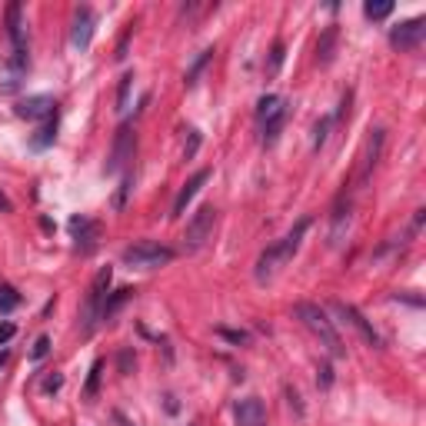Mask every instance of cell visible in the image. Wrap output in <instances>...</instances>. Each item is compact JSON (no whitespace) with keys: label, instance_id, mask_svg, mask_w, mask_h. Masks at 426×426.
Here are the masks:
<instances>
[{"label":"cell","instance_id":"6da1fadb","mask_svg":"<svg viewBox=\"0 0 426 426\" xmlns=\"http://www.w3.org/2000/svg\"><path fill=\"white\" fill-rule=\"evenodd\" d=\"M310 217H303V220L283 237V240H277L273 246H267L263 253H260L257 260V283H267V280H273V273H277L283 263H290L293 260V253L300 250V243H303V237H307V230H310Z\"/></svg>","mask_w":426,"mask_h":426},{"label":"cell","instance_id":"7a4b0ae2","mask_svg":"<svg viewBox=\"0 0 426 426\" xmlns=\"http://www.w3.org/2000/svg\"><path fill=\"white\" fill-rule=\"evenodd\" d=\"M293 313H297V320L310 330V333L327 347V353L333 356V360H340V356H347V350H343V340H340V333H336V327H333V320L323 313L316 303H297L293 307Z\"/></svg>","mask_w":426,"mask_h":426},{"label":"cell","instance_id":"3957f363","mask_svg":"<svg viewBox=\"0 0 426 426\" xmlns=\"http://www.w3.org/2000/svg\"><path fill=\"white\" fill-rule=\"evenodd\" d=\"M173 257H177V253H173L170 246L153 243V240H140L124 250V263H127L130 270H160V267L173 263Z\"/></svg>","mask_w":426,"mask_h":426},{"label":"cell","instance_id":"277c9868","mask_svg":"<svg viewBox=\"0 0 426 426\" xmlns=\"http://www.w3.org/2000/svg\"><path fill=\"white\" fill-rule=\"evenodd\" d=\"M113 280V270L110 267H104L90 283V293H87V303H84V310H80V333L90 336L93 327H97V320H100V307H104V293H107V287H110Z\"/></svg>","mask_w":426,"mask_h":426},{"label":"cell","instance_id":"5b68a950","mask_svg":"<svg viewBox=\"0 0 426 426\" xmlns=\"http://www.w3.org/2000/svg\"><path fill=\"white\" fill-rule=\"evenodd\" d=\"M213 226H217V210L213 206H200L193 213V220L186 223V233H184V246L190 253H197L210 237H213Z\"/></svg>","mask_w":426,"mask_h":426},{"label":"cell","instance_id":"8992f818","mask_svg":"<svg viewBox=\"0 0 426 426\" xmlns=\"http://www.w3.org/2000/svg\"><path fill=\"white\" fill-rule=\"evenodd\" d=\"M133 147H137V133H133V124H124L113 137V150H110V164H107V173H117L124 170L133 160Z\"/></svg>","mask_w":426,"mask_h":426},{"label":"cell","instance_id":"52a82bcc","mask_svg":"<svg viewBox=\"0 0 426 426\" xmlns=\"http://www.w3.org/2000/svg\"><path fill=\"white\" fill-rule=\"evenodd\" d=\"M423 34H426V20L413 17V20H407V23H400V27H393L389 43H393L396 50H416V47L423 43Z\"/></svg>","mask_w":426,"mask_h":426},{"label":"cell","instance_id":"ba28073f","mask_svg":"<svg viewBox=\"0 0 426 426\" xmlns=\"http://www.w3.org/2000/svg\"><path fill=\"white\" fill-rule=\"evenodd\" d=\"M233 416H237V426H267V407L260 396H243L233 407Z\"/></svg>","mask_w":426,"mask_h":426},{"label":"cell","instance_id":"9c48e42d","mask_svg":"<svg viewBox=\"0 0 426 426\" xmlns=\"http://www.w3.org/2000/svg\"><path fill=\"white\" fill-rule=\"evenodd\" d=\"M70 230H74V246L77 253H90L97 240H100V223L97 220H87V217H74L70 220Z\"/></svg>","mask_w":426,"mask_h":426},{"label":"cell","instance_id":"30bf717a","mask_svg":"<svg viewBox=\"0 0 426 426\" xmlns=\"http://www.w3.org/2000/svg\"><path fill=\"white\" fill-rule=\"evenodd\" d=\"M54 97H47V93H37V97H27V100H20L17 104V117L23 120H50L54 117Z\"/></svg>","mask_w":426,"mask_h":426},{"label":"cell","instance_id":"8fae6325","mask_svg":"<svg viewBox=\"0 0 426 426\" xmlns=\"http://www.w3.org/2000/svg\"><path fill=\"white\" fill-rule=\"evenodd\" d=\"M93 37V14L90 7H77L74 10V27H70V43L77 50H87Z\"/></svg>","mask_w":426,"mask_h":426},{"label":"cell","instance_id":"7c38bea8","mask_svg":"<svg viewBox=\"0 0 426 426\" xmlns=\"http://www.w3.org/2000/svg\"><path fill=\"white\" fill-rule=\"evenodd\" d=\"M383 140H387V130H383V127H373V130H370V137H367L363 170H360V180H363V184L370 180V173L376 170V164H380V153H383Z\"/></svg>","mask_w":426,"mask_h":426},{"label":"cell","instance_id":"4fadbf2b","mask_svg":"<svg viewBox=\"0 0 426 426\" xmlns=\"http://www.w3.org/2000/svg\"><path fill=\"white\" fill-rule=\"evenodd\" d=\"M333 310H336L340 316H343V320H347L350 327H356V330L363 333V340H367L370 347H380V333H376V330H373L370 323H367V316L360 313V310H356L353 303H333Z\"/></svg>","mask_w":426,"mask_h":426},{"label":"cell","instance_id":"5bb4252c","mask_svg":"<svg viewBox=\"0 0 426 426\" xmlns=\"http://www.w3.org/2000/svg\"><path fill=\"white\" fill-rule=\"evenodd\" d=\"M206 180H210V170H197V173H193V177H190V180L184 184V190L177 193V200H173V213H170V217H184L186 204L197 197V190H200Z\"/></svg>","mask_w":426,"mask_h":426},{"label":"cell","instance_id":"9a60e30c","mask_svg":"<svg viewBox=\"0 0 426 426\" xmlns=\"http://www.w3.org/2000/svg\"><path fill=\"white\" fill-rule=\"evenodd\" d=\"M336 40H340V27H327L320 40H316V64L320 67H330L336 57Z\"/></svg>","mask_w":426,"mask_h":426},{"label":"cell","instance_id":"2e32d148","mask_svg":"<svg viewBox=\"0 0 426 426\" xmlns=\"http://www.w3.org/2000/svg\"><path fill=\"white\" fill-rule=\"evenodd\" d=\"M287 110V104H283V97H277V93H267V97H260L257 100V117L260 120H270L273 113Z\"/></svg>","mask_w":426,"mask_h":426},{"label":"cell","instance_id":"e0dca14e","mask_svg":"<svg viewBox=\"0 0 426 426\" xmlns=\"http://www.w3.org/2000/svg\"><path fill=\"white\" fill-rule=\"evenodd\" d=\"M54 137H57V117H50V120H43V127H40L37 133H34L30 147H34V150L50 147V144H54Z\"/></svg>","mask_w":426,"mask_h":426},{"label":"cell","instance_id":"ac0fdd59","mask_svg":"<svg viewBox=\"0 0 426 426\" xmlns=\"http://www.w3.org/2000/svg\"><path fill=\"white\" fill-rule=\"evenodd\" d=\"M283 124H287V110H280V113H273L270 120H263V144H267V147H270V144H277Z\"/></svg>","mask_w":426,"mask_h":426},{"label":"cell","instance_id":"d6986e66","mask_svg":"<svg viewBox=\"0 0 426 426\" xmlns=\"http://www.w3.org/2000/svg\"><path fill=\"white\" fill-rule=\"evenodd\" d=\"M130 297H133V290H130V287L117 290V293H113V297L107 300L104 307H100V320H113V313H117V310H120V307H124V303H127Z\"/></svg>","mask_w":426,"mask_h":426},{"label":"cell","instance_id":"ffe728a7","mask_svg":"<svg viewBox=\"0 0 426 426\" xmlns=\"http://www.w3.org/2000/svg\"><path fill=\"white\" fill-rule=\"evenodd\" d=\"M20 307V293L10 283H0V313H14Z\"/></svg>","mask_w":426,"mask_h":426},{"label":"cell","instance_id":"44dd1931","mask_svg":"<svg viewBox=\"0 0 426 426\" xmlns=\"http://www.w3.org/2000/svg\"><path fill=\"white\" fill-rule=\"evenodd\" d=\"M100 373H104V363H100V360H93L90 373H87V383H84V396H87V400H93V396H97V389H100Z\"/></svg>","mask_w":426,"mask_h":426},{"label":"cell","instance_id":"7402d4cb","mask_svg":"<svg viewBox=\"0 0 426 426\" xmlns=\"http://www.w3.org/2000/svg\"><path fill=\"white\" fill-rule=\"evenodd\" d=\"M210 60H213V47H210V50H204V54L197 57V64L186 70V87H193V84H197V77L204 74V67L210 64Z\"/></svg>","mask_w":426,"mask_h":426},{"label":"cell","instance_id":"603a6c76","mask_svg":"<svg viewBox=\"0 0 426 426\" xmlns=\"http://www.w3.org/2000/svg\"><path fill=\"white\" fill-rule=\"evenodd\" d=\"M130 87H133V74H124L120 77V87H117V110H127Z\"/></svg>","mask_w":426,"mask_h":426},{"label":"cell","instance_id":"cb8c5ba5","mask_svg":"<svg viewBox=\"0 0 426 426\" xmlns=\"http://www.w3.org/2000/svg\"><path fill=\"white\" fill-rule=\"evenodd\" d=\"M363 14H367V17L370 20H383V17H389V14H393V3H389V0H383V3H367V7H363Z\"/></svg>","mask_w":426,"mask_h":426},{"label":"cell","instance_id":"d4e9b609","mask_svg":"<svg viewBox=\"0 0 426 426\" xmlns=\"http://www.w3.org/2000/svg\"><path fill=\"white\" fill-rule=\"evenodd\" d=\"M47 353H50V336L43 333V336H37V340H34V347H30V360H34V363H40Z\"/></svg>","mask_w":426,"mask_h":426},{"label":"cell","instance_id":"484cf974","mask_svg":"<svg viewBox=\"0 0 426 426\" xmlns=\"http://www.w3.org/2000/svg\"><path fill=\"white\" fill-rule=\"evenodd\" d=\"M330 124H333L330 117H323V120L316 124V130H313V150H320L323 144H327V137H330Z\"/></svg>","mask_w":426,"mask_h":426},{"label":"cell","instance_id":"4316f807","mask_svg":"<svg viewBox=\"0 0 426 426\" xmlns=\"http://www.w3.org/2000/svg\"><path fill=\"white\" fill-rule=\"evenodd\" d=\"M316 383H320V389L333 387V367H330V363H320V370H316Z\"/></svg>","mask_w":426,"mask_h":426},{"label":"cell","instance_id":"83f0119b","mask_svg":"<svg viewBox=\"0 0 426 426\" xmlns=\"http://www.w3.org/2000/svg\"><path fill=\"white\" fill-rule=\"evenodd\" d=\"M283 54H287V47H283V40H277V43H273V54H270V67H267L270 74H277V70H280V64H283Z\"/></svg>","mask_w":426,"mask_h":426},{"label":"cell","instance_id":"f1b7e54d","mask_svg":"<svg viewBox=\"0 0 426 426\" xmlns=\"http://www.w3.org/2000/svg\"><path fill=\"white\" fill-rule=\"evenodd\" d=\"M117 363H120V373H133V367H137V356H133V350H120Z\"/></svg>","mask_w":426,"mask_h":426},{"label":"cell","instance_id":"f546056e","mask_svg":"<svg viewBox=\"0 0 426 426\" xmlns=\"http://www.w3.org/2000/svg\"><path fill=\"white\" fill-rule=\"evenodd\" d=\"M130 184H133V180H130V173H127V177H124V184H120V193H117V210H124V206H127Z\"/></svg>","mask_w":426,"mask_h":426},{"label":"cell","instance_id":"4dcf8cb0","mask_svg":"<svg viewBox=\"0 0 426 426\" xmlns=\"http://www.w3.org/2000/svg\"><path fill=\"white\" fill-rule=\"evenodd\" d=\"M130 34H133V23H130L127 30H124V37H120V43H117V60H124V57H127V43H130Z\"/></svg>","mask_w":426,"mask_h":426},{"label":"cell","instance_id":"1f68e13d","mask_svg":"<svg viewBox=\"0 0 426 426\" xmlns=\"http://www.w3.org/2000/svg\"><path fill=\"white\" fill-rule=\"evenodd\" d=\"M197 147H200V133H197V130H190V144H186V150H184L186 160H190V157L197 153Z\"/></svg>","mask_w":426,"mask_h":426},{"label":"cell","instance_id":"d6a6232c","mask_svg":"<svg viewBox=\"0 0 426 426\" xmlns=\"http://www.w3.org/2000/svg\"><path fill=\"white\" fill-rule=\"evenodd\" d=\"M287 400H290V407L297 409V416H303V403H300V393L293 387H287Z\"/></svg>","mask_w":426,"mask_h":426},{"label":"cell","instance_id":"836d02e7","mask_svg":"<svg viewBox=\"0 0 426 426\" xmlns=\"http://www.w3.org/2000/svg\"><path fill=\"white\" fill-rule=\"evenodd\" d=\"M60 387H64V376H60V373H54V376L43 380V389H47V393H54V389H60Z\"/></svg>","mask_w":426,"mask_h":426},{"label":"cell","instance_id":"e575fe53","mask_svg":"<svg viewBox=\"0 0 426 426\" xmlns=\"http://www.w3.org/2000/svg\"><path fill=\"white\" fill-rule=\"evenodd\" d=\"M217 333L226 336V340H233V343H246V333H240V330H223V327H220Z\"/></svg>","mask_w":426,"mask_h":426},{"label":"cell","instance_id":"d590c367","mask_svg":"<svg viewBox=\"0 0 426 426\" xmlns=\"http://www.w3.org/2000/svg\"><path fill=\"white\" fill-rule=\"evenodd\" d=\"M14 333H17V327H14V323H0V343H7Z\"/></svg>","mask_w":426,"mask_h":426},{"label":"cell","instance_id":"8d00e7d4","mask_svg":"<svg viewBox=\"0 0 426 426\" xmlns=\"http://www.w3.org/2000/svg\"><path fill=\"white\" fill-rule=\"evenodd\" d=\"M350 100H353V93H343V104H340V113H336V120H347V113H350Z\"/></svg>","mask_w":426,"mask_h":426},{"label":"cell","instance_id":"74e56055","mask_svg":"<svg viewBox=\"0 0 426 426\" xmlns=\"http://www.w3.org/2000/svg\"><path fill=\"white\" fill-rule=\"evenodd\" d=\"M0 210H3V213H10V210H14V204H10V197H7L3 190H0Z\"/></svg>","mask_w":426,"mask_h":426},{"label":"cell","instance_id":"f35d334b","mask_svg":"<svg viewBox=\"0 0 426 426\" xmlns=\"http://www.w3.org/2000/svg\"><path fill=\"white\" fill-rule=\"evenodd\" d=\"M7 360H10V350H0V367H3Z\"/></svg>","mask_w":426,"mask_h":426}]
</instances>
